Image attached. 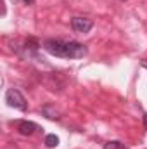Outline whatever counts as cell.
<instances>
[{
	"label": "cell",
	"mask_w": 147,
	"mask_h": 149,
	"mask_svg": "<svg viewBox=\"0 0 147 149\" xmlns=\"http://www.w3.org/2000/svg\"><path fill=\"white\" fill-rule=\"evenodd\" d=\"M17 130H19L21 135H31V134H35V132L38 130V125L37 123H33V121L23 120V121L17 123Z\"/></svg>",
	"instance_id": "obj_4"
},
{
	"label": "cell",
	"mask_w": 147,
	"mask_h": 149,
	"mask_svg": "<svg viewBox=\"0 0 147 149\" xmlns=\"http://www.w3.org/2000/svg\"><path fill=\"white\" fill-rule=\"evenodd\" d=\"M104 149H128V148L119 141H109V142L104 144Z\"/></svg>",
	"instance_id": "obj_7"
},
{
	"label": "cell",
	"mask_w": 147,
	"mask_h": 149,
	"mask_svg": "<svg viewBox=\"0 0 147 149\" xmlns=\"http://www.w3.org/2000/svg\"><path fill=\"white\" fill-rule=\"evenodd\" d=\"M42 113H43L49 120H59V118H61V116H59V111H57L54 106H43Z\"/></svg>",
	"instance_id": "obj_5"
},
{
	"label": "cell",
	"mask_w": 147,
	"mask_h": 149,
	"mask_svg": "<svg viewBox=\"0 0 147 149\" xmlns=\"http://www.w3.org/2000/svg\"><path fill=\"white\" fill-rule=\"evenodd\" d=\"M142 118H144V127H146V130H147V113H144Z\"/></svg>",
	"instance_id": "obj_8"
},
{
	"label": "cell",
	"mask_w": 147,
	"mask_h": 149,
	"mask_svg": "<svg viewBox=\"0 0 147 149\" xmlns=\"http://www.w3.org/2000/svg\"><path fill=\"white\" fill-rule=\"evenodd\" d=\"M5 102L10 108L19 109V111H26L28 109V102H26L24 95L17 88H7V92H5Z\"/></svg>",
	"instance_id": "obj_2"
},
{
	"label": "cell",
	"mask_w": 147,
	"mask_h": 149,
	"mask_svg": "<svg viewBox=\"0 0 147 149\" xmlns=\"http://www.w3.org/2000/svg\"><path fill=\"white\" fill-rule=\"evenodd\" d=\"M71 28H73L76 33H88L92 28H94V21L88 19V17H73L71 19Z\"/></svg>",
	"instance_id": "obj_3"
},
{
	"label": "cell",
	"mask_w": 147,
	"mask_h": 149,
	"mask_svg": "<svg viewBox=\"0 0 147 149\" xmlns=\"http://www.w3.org/2000/svg\"><path fill=\"white\" fill-rule=\"evenodd\" d=\"M142 66H144V68H147V59H144V61H142Z\"/></svg>",
	"instance_id": "obj_10"
},
{
	"label": "cell",
	"mask_w": 147,
	"mask_h": 149,
	"mask_svg": "<svg viewBox=\"0 0 147 149\" xmlns=\"http://www.w3.org/2000/svg\"><path fill=\"white\" fill-rule=\"evenodd\" d=\"M23 2H24V3H28V5H31V3H33V0H23Z\"/></svg>",
	"instance_id": "obj_9"
},
{
	"label": "cell",
	"mask_w": 147,
	"mask_h": 149,
	"mask_svg": "<svg viewBox=\"0 0 147 149\" xmlns=\"http://www.w3.org/2000/svg\"><path fill=\"white\" fill-rule=\"evenodd\" d=\"M45 146L49 149L57 148V146H59V137H57L55 134H49V135L45 137Z\"/></svg>",
	"instance_id": "obj_6"
},
{
	"label": "cell",
	"mask_w": 147,
	"mask_h": 149,
	"mask_svg": "<svg viewBox=\"0 0 147 149\" xmlns=\"http://www.w3.org/2000/svg\"><path fill=\"white\" fill-rule=\"evenodd\" d=\"M43 50L54 57L61 59H81L87 56V47L80 42H62L55 38H49L43 42Z\"/></svg>",
	"instance_id": "obj_1"
}]
</instances>
